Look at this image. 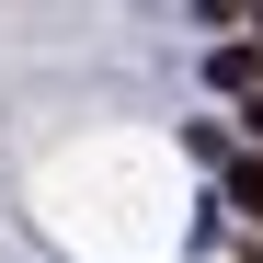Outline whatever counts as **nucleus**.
I'll list each match as a JSON object with an SVG mask.
<instances>
[{"label":"nucleus","mask_w":263,"mask_h":263,"mask_svg":"<svg viewBox=\"0 0 263 263\" xmlns=\"http://www.w3.org/2000/svg\"><path fill=\"white\" fill-rule=\"evenodd\" d=\"M206 80H217V92H263V46H252V34H240V46H217Z\"/></svg>","instance_id":"obj_1"},{"label":"nucleus","mask_w":263,"mask_h":263,"mask_svg":"<svg viewBox=\"0 0 263 263\" xmlns=\"http://www.w3.org/2000/svg\"><path fill=\"white\" fill-rule=\"evenodd\" d=\"M229 206H240V217H263V160H229Z\"/></svg>","instance_id":"obj_2"},{"label":"nucleus","mask_w":263,"mask_h":263,"mask_svg":"<svg viewBox=\"0 0 263 263\" xmlns=\"http://www.w3.org/2000/svg\"><path fill=\"white\" fill-rule=\"evenodd\" d=\"M195 12H206V23H252V0H195Z\"/></svg>","instance_id":"obj_3"},{"label":"nucleus","mask_w":263,"mask_h":263,"mask_svg":"<svg viewBox=\"0 0 263 263\" xmlns=\"http://www.w3.org/2000/svg\"><path fill=\"white\" fill-rule=\"evenodd\" d=\"M240 103H252V138H263V92H240Z\"/></svg>","instance_id":"obj_4"}]
</instances>
